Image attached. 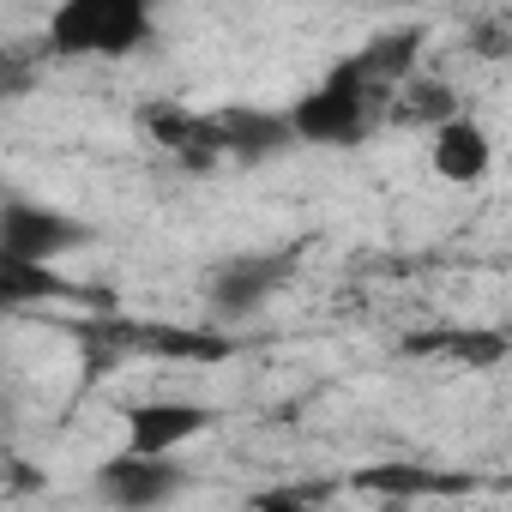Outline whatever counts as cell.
Masks as SVG:
<instances>
[{
    "instance_id": "cell-9",
    "label": "cell",
    "mask_w": 512,
    "mask_h": 512,
    "mask_svg": "<svg viewBox=\"0 0 512 512\" xmlns=\"http://www.w3.org/2000/svg\"><path fill=\"white\" fill-rule=\"evenodd\" d=\"M458 109H464V103L452 97V85H446V79H434V73H410V79L392 91V103H386V121L434 133V127H440V121H452Z\"/></svg>"
},
{
    "instance_id": "cell-6",
    "label": "cell",
    "mask_w": 512,
    "mask_h": 512,
    "mask_svg": "<svg viewBox=\"0 0 512 512\" xmlns=\"http://www.w3.org/2000/svg\"><path fill=\"white\" fill-rule=\"evenodd\" d=\"M217 422L211 404L199 398H181V392H157V398H133L121 410V452H139V458H181L205 428Z\"/></svg>"
},
{
    "instance_id": "cell-1",
    "label": "cell",
    "mask_w": 512,
    "mask_h": 512,
    "mask_svg": "<svg viewBox=\"0 0 512 512\" xmlns=\"http://www.w3.org/2000/svg\"><path fill=\"white\" fill-rule=\"evenodd\" d=\"M422 37H428L422 25H404V31H380V37L344 49L290 109H278L290 145H314V151H350V145H362L386 121L392 91L416 73Z\"/></svg>"
},
{
    "instance_id": "cell-4",
    "label": "cell",
    "mask_w": 512,
    "mask_h": 512,
    "mask_svg": "<svg viewBox=\"0 0 512 512\" xmlns=\"http://www.w3.org/2000/svg\"><path fill=\"white\" fill-rule=\"evenodd\" d=\"M97 241V229L49 199H0V247L19 253V260L31 266H49L61 272L67 253H85Z\"/></svg>"
},
{
    "instance_id": "cell-5",
    "label": "cell",
    "mask_w": 512,
    "mask_h": 512,
    "mask_svg": "<svg viewBox=\"0 0 512 512\" xmlns=\"http://www.w3.org/2000/svg\"><path fill=\"white\" fill-rule=\"evenodd\" d=\"M193 488V470L181 458H139V452H109L91 470V494L109 512H163Z\"/></svg>"
},
{
    "instance_id": "cell-2",
    "label": "cell",
    "mask_w": 512,
    "mask_h": 512,
    "mask_svg": "<svg viewBox=\"0 0 512 512\" xmlns=\"http://www.w3.org/2000/svg\"><path fill=\"white\" fill-rule=\"evenodd\" d=\"M157 43L151 0H61L43 19V49L61 61H127Z\"/></svg>"
},
{
    "instance_id": "cell-10",
    "label": "cell",
    "mask_w": 512,
    "mask_h": 512,
    "mask_svg": "<svg viewBox=\"0 0 512 512\" xmlns=\"http://www.w3.org/2000/svg\"><path fill=\"white\" fill-rule=\"evenodd\" d=\"M31 79H37V73H31V61H25L19 49H7V43H0V103H7V97H19Z\"/></svg>"
},
{
    "instance_id": "cell-7",
    "label": "cell",
    "mask_w": 512,
    "mask_h": 512,
    "mask_svg": "<svg viewBox=\"0 0 512 512\" xmlns=\"http://www.w3.org/2000/svg\"><path fill=\"white\" fill-rule=\"evenodd\" d=\"M428 169H434L446 187H476V181L494 169V133H488L470 109H458L452 121H440V127L428 133Z\"/></svg>"
},
{
    "instance_id": "cell-3",
    "label": "cell",
    "mask_w": 512,
    "mask_h": 512,
    "mask_svg": "<svg viewBox=\"0 0 512 512\" xmlns=\"http://www.w3.org/2000/svg\"><path fill=\"white\" fill-rule=\"evenodd\" d=\"M302 260V247H241V253H223L217 266H205L199 278V302H205V320L211 326H247L260 320L278 290L290 284Z\"/></svg>"
},
{
    "instance_id": "cell-8",
    "label": "cell",
    "mask_w": 512,
    "mask_h": 512,
    "mask_svg": "<svg viewBox=\"0 0 512 512\" xmlns=\"http://www.w3.org/2000/svg\"><path fill=\"white\" fill-rule=\"evenodd\" d=\"M85 284H73L67 272H49V266H31L19 253L0 247V320L7 314H31V308H55V302H79Z\"/></svg>"
},
{
    "instance_id": "cell-11",
    "label": "cell",
    "mask_w": 512,
    "mask_h": 512,
    "mask_svg": "<svg viewBox=\"0 0 512 512\" xmlns=\"http://www.w3.org/2000/svg\"><path fill=\"white\" fill-rule=\"evenodd\" d=\"M0 440H7V410H0Z\"/></svg>"
}]
</instances>
